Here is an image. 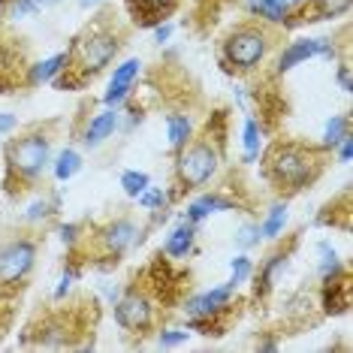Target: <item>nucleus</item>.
<instances>
[{"label": "nucleus", "instance_id": "obj_41", "mask_svg": "<svg viewBox=\"0 0 353 353\" xmlns=\"http://www.w3.org/2000/svg\"><path fill=\"white\" fill-rule=\"evenodd\" d=\"M39 3H54V0H39Z\"/></svg>", "mask_w": 353, "mask_h": 353}, {"label": "nucleus", "instance_id": "obj_19", "mask_svg": "<svg viewBox=\"0 0 353 353\" xmlns=\"http://www.w3.org/2000/svg\"><path fill=\"white\" fill-rule=\"evenodd\" d=\"M251 12L272 21V25H281L290 15V0H251Z\"/></svg>", "mask_w": 353, "mask_h": 353}, {"label": "nucleus", "instance_id": "obj_15", "mask_svg": "<svg viewBox=\"0 0 353 353\" xmlns=\"http://www.w3.org/2000/svg\"><path fill=\"white\" fill-rule=\"evenodd\" d=\"M236 208V203L227 196H221V194H205V196H199L194 199V203L188 205V221L190 223H199V221H205L208 214H218V212H232Z\"/></svg>", "mask_w": 353, "mask_h": 353}, {"label": "nucleus", "instance_id": "obj_38", "mask_svg": "<svg viewBox=\"0 0 353 353\" xmlns=\"http://www.w3.org/2000/svg\"><path fill=\"white\" fill-rule=\"evenodd\" d=\"M275 347H278L275 341H263V344H260V350H275Z\"/></svg>", "mask_w": 353, "mask_h": 353}, {"label": "nucleus", "instance_id": "obj_1", "mask_svg": "<svg viewBox=\"0 0 353 353\" xmlns=\"http://www.w3.org/2000/svg\"><path fill=\"white\" fill-rule=\"evenodd\" d=\"M269 179L287 194L305 190L320 175V157L314 148L299 142H281L269 151Z\"/></svg>", "mask_w": 353, "mask_h": 353}, {"label": "nucleus", "instance_id": "obj_37", "mask_svg": "<svg viewBox=\"0 0 353 353\" xmlns=\"http://www.w3.org/2000/svg\"><path fill=\"white\" fill-rule=\"evenodd\" d=\"M339 82H341V91L350 94V67H341L339 70Z\"/></svg>", "mask_w": 353, "mask_h": 353}, {"label": "nucleus", "instance_id": "obj_7", "mask_svg": "<svg viewBox=\"0 0 353 353\" xmlns=\"http://www.w3.org/2000/svg\"><path fill=\"white\" fill-rule=\"evenodd\" d=\"M115 323L130 332H142L154 323V302L145 293H127L115 302Z\"/></svg>", "mask_w": 353, "mask_h": 353}, {"label": "nucleus", "instance_id": "obj_21", "mask_svg": "<svg viewBox=\"0 0 353 353\" xmlns=\"http://www.w3.org/2000/svg\"><path fill=\"white\" fill-rule=\"evenodd\" d=\"M242 148H245V163H254L260 157V124L254 118H245L242 124Z\"/></svg>", "mask_w": 353, "mask_h": 353}, {"label": "nucleus", "instance_id": "obj_31", "mask_svg": "<svg viewBox=\"0 0 353 353\" xmlns=\"http://www.w3.org/2000/svg\"><path fill=\"white\" fill-rule=\"evenodd\" d=\"M73 281H76V269H67L61 275V281H58V290H54V299H63V296L70 293V287H73Z\"/></svg>", "mask_w": 353, "mask_h": 353}, {"label": "nucleus", "instance_id": "obj_9", "mask_svg": "<svg viewBox=\"0 0 353 353\" xmlns=\"http://www.w3.org/2000/svg\"><path fill=\"white\" fill-rule=\"evenodd\" d=\"M320 54H332V43L329 39H296V43H290L284 52H281L278 58V73H290L293 67H299V63L311 61V58H320Z\"/></svg>", "mask_w": 353, "mask_h": 353}, {"label": "nucleus", "instance_id": "obj_26", "mask_svg": "<svg viewBox=\"0 0 353 353\" xmlns=\"http://www.w3.org/2000/svg\"><path fill=\"white\" fill-rule=\"evenodd\" d=\"M230 269H232V278H230V281H232L236 287L245 284V281L254 275V263H251V256H245V254H239L236 260L230 263Z\"/></svg>", "mask_w": 353, "mask_h": 353}, {"label": "nucleus", "instance_id": "obj_24", "mask_svg": "<svg viewBox=\"0 0 353 353\" xmlns=\"http://www.w3.org/2000/svg\"><path fill=\"white\" fill-rule=\"evenodd\" d=\"M151 184V179H148V172H139V170H127L124 175H121V188H124V194L127 196H139L142 190H145Z\"/></svg>", "mask_w": 353, "mask_h": 353}, {"label": "nucleus", "instance_id": "obj_16", "mask_svg": "<svg viewBox=\"0 0 353 353\" xmlns=\"http://www.w3.org/2000/svg\"><path fill=\"white\" fill-rule=\"evenodd\" d=\"M166 139H170V145L175 151H181L194 139V121L188 115H170L166 118Z\"/></svg>", "mask_w": 353, "mask_h": 353}, {"label": "nucleus", "instance_id": "obj_32", "mask_svg": "<svg viewBox=\"0 0 353 353\" xmlns=\"http://www.w3.org/2000/svg\"><path fill=\"white\" fill-rule=\"evenodd\" d=\"M49 214H52V205L46 203V199H39V203L30 205V212L25 214V218L28 221H39V218H49Z\"/></svg>", "mask_w": 353, "mask_h": 353}, {"label": "nucleus", "instance_id": "obj_2", "mask_svg": "<svg viewBox=\"0 0 353 353\" xmlns=\"http://www.w3.org/2000/svg\"><path fill=\"white\" fill-rule=\"evenodd\" d=\"M118 49H121V39H118L115 30L100 28V25L88 28L85 34L76 39L73 52H70V63H73V67H67V70H73L82 82H88V79L103 73V70L118 58Z\"/></svg>", "mask_w": 353, "mask_h": 353}, {"label": "nucleus", "instance_id": "obj_8", "mask_svg": "<svg viewBox=\"0 0 353 353\" xmlns=\"http://www.w3.org/2000/svg\"><path fill=\"white\" fill-rule=\"evenodd\" d=\"M236 293V284L227 281V284L214 287V290H205V293H196L184 302V314L188 317H214L221 314L223 308H230V299Z\"/></svg>", "mask_w": 353, "mask_h": 353}, {"label": "nucleus", "instance_id": "obj_33", "mask_svg": "<svg viewBox=\"0 0 353 353\" xmlns=\"http://www.w3.org/2000/svg\"><path fill=\"white\" fill-rule=\"evenodd\" d=\"M58 232H61V242L63 245H76L79 242V223H63Z\"/></svg>", "mask_w": 353, "mask_h": 353}, {"label": "nucleus", "instance_id": "obj_12", "mask_svg": "<svg viewBox=\"0 0 353 353\" xmlns=\"http://www.w3.org/2000/svg\"><path fill=\"white\" fill-rule=\"evenodd\" d=\"M118 121H121V115H118V109H112V106H106L100 115H94L91 124L85 127V145L88 148L103 145V142H106L109 136L118 130Z\"/></svg>", "mask_w": 353, "mask_h": 353}, {"label": "nucleus", "instance_id": "obj_13", "mask_svg": "<svg viewBox=\"0 0 353 353\" xmlns=\"http://www.w3.org/2000/svg\"><path fill=\"white\" fill-rule=\"evenodd\" d=\"M194 239H196V223L184 221L170 232V236H166L163 254L170 256V260H184V256L194 251Z\"/></svg>", "mask_w": 353, "mask_h": 353}, {"label": "nucleus", "instance_id": "obj_4", "mask_svg": "<svg viewBox=\"0 0 353 353\" xmlns=\"http://www.w3.org/2000/svg\"><path fill=\"white\" fill-rule=\"evenodd\" d=\"M269 49H272V39L266 30L256 25H242L230 30L227 39H223V61L230 63V70L251 73V70H256L266 61Z\"/></svg>", "mask_w": 353, "mask_h": 353}, {"label": "nucleus", "instance_id": "obj_17", "mask_svg": "<svg viewBox=\"0 0 353 353\" xmlns=\"http://www.w3.org/2000/svg\"><path fill=\"white\" fill-rule=\"evenodd\" d=\"M127 3H130V10L136 15L145 19V25H154V21L163 19V15L179 3V0H127Z\"/></svg>", "mask_w": 353, "mask_h": 353}, {"label": "nucleus", "instance_id": "obj_5", "mask_svg": "<svg viewBox=\"0 0 353 353\" xmlns=\"http://www.w3.org/2000/svg\"><path fill=\"white\" fill-rule=\"evenodd\" d=\"M221 166V151L212 142L199 139V142H188L179 151V160H175V175H179V184L184 190H196L203 184L212 181V175L218 172Z\"/></svg>", "mask_w": 353, "mask_h": 353}, {"label": "nucleus", "instance_id": "obj_34", "mask_svg": "<svg viewBox=\"0 0 353 353\" xmlns=\"http://www.w3.org/2000/svg\"><path fill=\"white\" fill-rule=\"evenodd\" d=\"M15 127H19V118H15V115H10V112H0V136L12 133Z\"/></svg>", "mask_w": 353, "mask_h": 353}, {"label": "nucleus", "instance_id": "obj_11", "mask_svg": "<svg viewBox=\"0 0 353 353\" xmlns=\"http://www.w3.org/2000/svg\"><path fill=\"white\" fill-rule=\"evenodd\" d=\"M136 242H139V227H136L130 218H118L100 230V245L106 248V254H112V256H121L127 248H133Z\"/></svg>", "mask_w": 353, "mask_h": 353}, {"label": "nucleus", "instance_id": "obj_3", "mask_svg": "<svg viewBox=\"0 0 353 353\" xmlns=\"http://www.w3.org/2000/svg\"><path fill=\"white\" fill-rule=\"evenodd\" d=\"M6 172L19 181H37L52 163V139L43 130H30L3 145Z\"/></svg>", "mask_w": 353, "mask_h": 353}, {"label": "nucleus", "instance_id": "obj_14", "mask_svg": "<svg viewBox=\"0 0 353 353\" xmlns=\"http://www.w3.org/2000/svg\"><path fill=\"white\" fill-rule=\"evenodd\" d=\"M70 67V54L61 52V54H52V58L34 63L28 67V85H46V82H54L63 70Z\"/></svg>", "mask_w": 353, "mask_h": 353}, {"label": "nucleus", "instance_id": "obj_20", "mask_svg": "<svg viewBox=\"0 0 353 353\" xmlns=\"http://www.w3.org/2000/svg\"><path fill=\"white\" fill-rule=\"evenodd\" d=\"M52 170H54V179H58V181H70L79 170H82V154H79L76 148H63L61 154L54 157Z\"/></svg>", "mask_w": 353, "mask_h": 353}, {"label": "nucleus", "instance_id": "obj_40", "mask_svg": "<svg viewBox=\"0 0 353 353\" xmlns=\"http://www.w3.org/2000/svg\"><path fill=\"white\" fill-rule=\"evenodd\" d=\"M299 3H308V0H290V6H299Z\"/></svg>", "mask_w": 353, "mask_h": 353}, {"label": "nucleus", "instance_id": "obj_27", "mask_svg": "<svg viewBox=\"0 0 353 353\" xmlns=\"http://www.w3.org/2000/svg\"><path fill=\"white\" fill-rule=\"evenodd\" d=\"M284 263H287V256H284V254H275V256H272V260L266 263V266H263V275H260L263 290H269V287H272V281H275V275H278L281 269H284ZM260 284H256V287H260Z\"/></svg>", "mask_w": 353, "mask_h": 353}, {"label": "nucleus", "instance_id": "obj_29", "mask_svg": "<svg viewBox=\"0 0 353 353\" xmlns=\"http://www.w3.org/2000/svg\"><path fill=\"white\" fill-rule=\"evenodd\" d=\"M256 242H260V230H256V223H245V227L236 232V245L239 248H254Z\"/></svg>", "mask_w": 353, "mask_h": 353}, {"label": "nucleus", "instance_id": "obj_10", "mask_svg": "<svg viewBox=\"0 0 353 353\" xmlns=\"http://www.w3.org/2000/svg\"><path fill=\"white\" fill-rule=\"evenodd\" d=\"M139 73H142V61L139 58H127L121 67H115V76H112V82H109V91L103 94V103L112 106V109L121 106V103L130 97V91H133Z\"/></svg>", "mask_w": 353, "mask_h": 353}, {"label": "nucleus", "instance_id": "obj_39", "mask_svg": "<svg viewBox=\"0 0 353 353\" xmlns=\"http://www.w3.org/2000/svg\"><path fill=\"white\" fill-rule=\"evenodd\" d=\"M82 6H94V3H100V0H79Z\"/></svg>", "mask_w": 353, "mask_h": 353}, {"label": "nucleus", "instance_id": "obj_36", "mask_svg": "<svg viewBox=\"0 0 353 353\" xmlns=\"http://www.w3.org/2000/svg\"><path fill=\"white\" fill-rule=\"evenodd\" d=\"M170 37H172V25H170V21H166V25H157V28H154V39H157V43H166Z\"/></svg>", "mask_w": 353, "mask_h": 353}, {"label": "nucleus", "instance_id": "obj_6", "mask_svg": "<svg viewBox=\"0 0 353 353\" xmlns=\"http://www.w3.org/2000/svg\"><path fill=\"white\" fill-rule=\"evenodd\" d=\"M37 263V242L30 239H12L0 245V287L21 284Z\"/></svg>", "mask_w": 353, "mask_h": 353}, {"label": "nucleus", "instance_id": "obj_23", "mask_svg": "<svg viewBox=\"0 0 353 353\" xmlns=\"http://www.w3.org/2000/svg\"><path fill=\"white\" fill-rule=\"evenodd\" d=\"M314 3V19L311 21H323V19H339L350 10V0H311Z\"/></svg>", "mask_w": 353, "mask_h": 353}, {"label": "nucleus", "instance_id": "obj_30", "mask_svg": "<svg viewBox=\"0 0 353 353\" xmlns=\"http://www.w3.org/2000/svg\"><path fill=\"white\" fill-rule=\"evenodd\" d=\"M188 341V329H166V332L157 335V344L160 347H175V344Z\"/></svg>", "mask_w": 353, "mask_h": 353}, {"label": "nucleus", "instance_id": "obj_18", "mask_svg": "<svg viewBox=\"0 0 353 353\" xmlns=\"http://www.w3.org/2000/svg\"><path fill=\"white\" fill-rule=\"evenodd\" d=\"M287 203H275L269 208V214L263 218V223H256V230H260V239H278L281 232L287 227Z\"/></svg>", "mask_w": 353, "mask_h": 353}, {"label": "nucleus", "instance_id": "obj_35", "mask_svg": "<svg viewBox=\"0 0 353 353\" xmlns=\"http://www.w3.org/2000/svg\"><path fill=\"white\" fill-rule=\"evenodd\" d=\"M335 148H339V160H341V163H350V148H353V139H350V133L344 136V139H341V142H339V145H335Z\"/></svg>", "mask_w": 353, "mask_h": 353}, {"label": "nucleus", "instance_id": "obj_25", "mask_svg": "<svg viewBox=\"0 0 353 353\" xmlns=\"http://www.w3.org/2000/svg\"><path fill=\"white\" fill-rule=\"evenodd\" d=\"M6 12H10V19L21 21V19H28V15L39 12V0H6Z\"/></svg>", "mask_w": 353, "mask_h": 353}, {"label": "nucleus", "instance_id": "obj_28", "mask_svg": "<svg viewBox=\"0 0 353 353\" xmlns=\"http://www.w3.org/2000/svg\"><path fill=\"white\" fill-rule=\"evenodd\" d=\"M136 199H139V205H142V208L154 212V208H160V205L166 203V194H163V188H151V184H148V188L142 190V194L136 196Z\"/></svg>", "mask_w": 353, "mask_h": 353}, {"label": "nucleus", "instance_id": "obj_22", "mask_svg": "<svg viewBox=\"0 0 353 353\" xmlns=\"http://www.w3.org/2000/svg\"><path fill=\"white\" fill-rule=\"evenodd\" d=\"M347 133H350V118L347 115H332L326 121V130H323V145L335 148Z\"/></svg>", "mask_w": 353, "mask_h": 353}]
</instances>
